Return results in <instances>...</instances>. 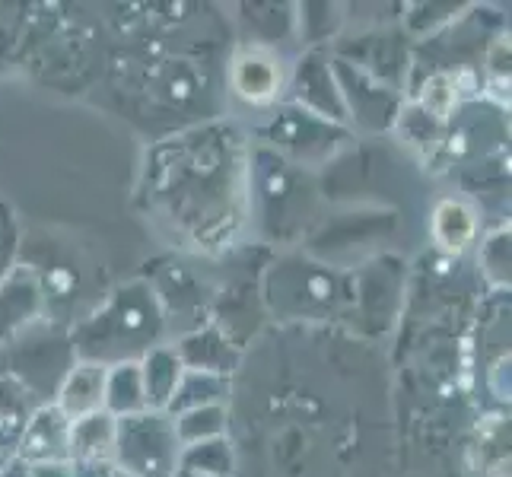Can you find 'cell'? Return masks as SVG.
<instances>
[{"mask_svg": "<svg viewBox=\"0 0 512 477\" xmlns=\"http://www.w3.org/2000/svg\"><path fill=\"white\" fill-rule=\"evenodd\" d=\"M105 382H109V369L99 363H77L67 373L61 395L55 408L67 420H80L105 411Z\"/></svg>", "mask_w": 512, "mask_h": 477, "instance_id": "4", "label": "cell"}, {"mask_svg": "<svg viewBox=\"0 0 512 477\" xmlns=\"http://www.w3.org/2000/svg\"><path fill=\"white\" fill-rule=\"evenodd\" d=\"M67 436H70V420L58 408H42L32 420H26L20 443H16V455H20L29 468L70 465Z\"/></svg>", "mask_w": 512, "mask_h": 477, "instance_id": "2", "label": "cell"}, {"mask_svg": "<svg viewBox=\"0 0 512 477\" xmlns=\"http://www.w3.org/2000/svg\"><path fill=\"white\" fill-rule=\"evenodd\" d=\"M7 465H10V455H4V452H0V474L7 471Z\"/></svg>", "mask_w": 512, "mask_h": 477, "instance_id": "11", "label": "cell"}, {"mask_svg": "<svg viewBox=\"0 0 512 477\" xmlns=\"http://www.w3.org/2000/svg\"><path fill=\"white\" fill-rule=\"evenodd\" d=\"M478 233V220H474V210L462 201H443L433 210V239L443 245L446 252L458 255L465 252L474 242Z\"/></svg>", "mask_w": 512, "mask_h": 477, "instance_id": "7", "label": "cell"}, {"mask_svg": "<svg viewBox=\"0 0 512 477\" xmlns=\"http://www.w3.org/2000/svg\"><path fill=\"white\" fill-rule=\"evenodd\" d=\"M487 96H493L500 105H509V77H493L487 86Z\"/></svg>", "mask_w": 512, "mask_h": 477, "instance_id": "10", "label": "cell"}, {"mask_svg": "<svg viewBox=\"0 0 512 477\" xmlns=\"http://www.w3.org/2000/svg\"><path fill=\"white\" fill-rule=\"evenodd\" d=\"M29 477H74L70 465H35L29 468Z\"/></svg>", "mask_w": 512, "mask_h": 477, "instance_id": "9", "label": "cell"}, {"mask_svg": "<svg viewBox=\"0 0 512 477\" xmlns=\"http://www.w3.org/2000/svg\"><path fill=\"white\" fill-rule=\"evenodd\" d=\"M284 86V67L268 51H245L233 64V90L249 102H268Z\"/></svg>", "mask_w": 512, "mask_h": 477, "instance_id": "5", "label": "cell"}, {"mask_svg": "<svg viewBox=\"0 0 512 477\" xmlns=\"http://www.w3.org/2000/svg\"><path fill=\"white\" fill-rule=\"evenodd\" d=\"M458 96H462V90H458V77L436 74V77H430L427 83H423L420 105H423V112H430L436 121H446L452 115V109L458 105Z\"/></svg>", "mask_w": 512, "mask_h": 477, "instance_id": "8", "label": "cell"}, {"mask_svg": "<svg viewBox=\"0 0 512 477\" xmlns=\"http://www.w3.org/2000/svg\"><path fill=\"white\" fill-rule=\"evenodd\" d=\"M105 411H109L115 420L150 411L147 392H144V376H140L137 363H121V366L109 369V382H105Z\"/></svg>", "mask_w": 512, "mask_h": 477, "instance_id": "6", "label": "cell"}, {"mask_svg": "<svg viewBox=\"0 0 512 477\" xmlns=\"http://www.w3.org/2000/svg\"><path fill=\"white\" fill-rule=\"evenodd\" d=\"M179 433L163 411H144L118 420L115 468L131 477H175L179 474Z\"/></svg>", "mask_w": 512, "mask_h": 477, "instance_id": "1", "label": "cell"}, {"mask_svg": "<svg viewBox=\"0 0 512 477\" xmlns=\"http://www.w3.org/2000/svg\"><path fill=\"white\" fill-rule=\"evenodd\" d=\"M118 439V420L109 411L70 420V465H112Z\"/></svg>", "mask_w": 512, "mask_h": 477, "instance_id": "3", "label": "cell"}, {"mask_svg": "<svg viewBox=\"0 0 512 477\" xmlns=\"http://www.w3.org/2000/svg\"><path fill=\"white\" fill-rule=\"evenodd\" d=\"M105 477H131V474H125V471H118V468H115V471H109Z\"/></svg>", "mask_w": 512, "mask_h": 477, "instance_id": "12", "label": "cell"}]
</instances>
